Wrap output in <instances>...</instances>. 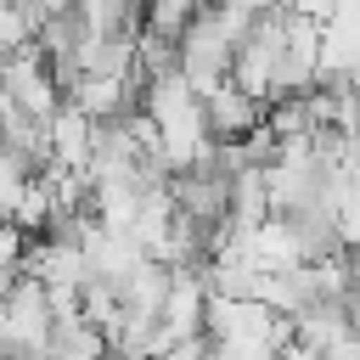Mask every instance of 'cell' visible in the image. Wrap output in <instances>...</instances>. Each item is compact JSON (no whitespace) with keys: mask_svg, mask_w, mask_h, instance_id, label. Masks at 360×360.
<instances>
[{"mask_svg":"<svg viewBox=\"0 0 360 360\" xmlns=\"http://www.w3.org/2000/svg\"><path fill=\"white\" fill-rule=\"evenodd\" d=\"M197 101H202V135H208V141H242V135L264 118V101H259L253 90H242L236 79H219V84L202 90Z\"/></svg>","mask_w":360,"mask_h":360,"instance_id":"6da1fadb","label":"cell"},{"mask_svg":"<svg viewBox=\"0 0 360 360\" xmlns=\"http://www.w3.org/2000/svg\"><path fill=\"white\" fill-rule=\"evenodd\" d=\"M338 304H343V315L360 326V259L349 253V276H343V292H338Z\"/></svg>","mask_w":360,"mask_h":360,"instance_id":"7a4b0ae2","label":"cell"},{"mask_svg":"<svg viewBox=\"0 0 360 360\" xmlns=\"http://www.w3.org/2000/svg\"><path fill=\"white\" fill-rule=\"evenodd\" d=\"M292 11H304V17H321L326 22V11H332V0H287Z\"/></svg>","mask_w":360,"mask_h":360,"instance_id":"3957f363","label":"cell"}]
</instances>
